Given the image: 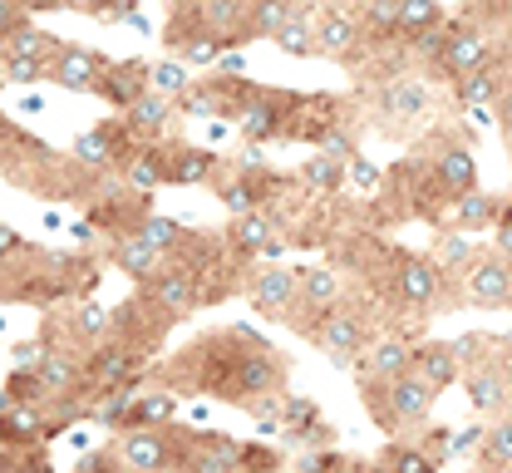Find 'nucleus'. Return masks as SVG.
I'll list each match as a JSON object with an SVG mask.
<instances>
[{
	"mask_svg": "<svg viewBox=\"0 0 512 473\" xmlns=\"http://www.w3.org/2000/svg\"><path fill=\"white\" fill-rule=\"evenodd\" d=\"M5 134H10V119L0 114V158H5Z\"/></svg>",
	"mask_w": 512,
	"mask_h": 473,
	"instance_id": "57",
	"label": "nucleus"
},
{
	"mask_svg": "<svg viewBox=\"0 0 512 473\" xmlns=\"http://www.w3.org/2000/svg\"><path fill=\"white\" fill-rule=\"evenodd\" d=\"M10 405H15V400H10V390H0V414H5Z\"/></svg>",
	"mask_w": 512,
	"mask_h": 473,
	"instance_id": "59",
	"label": "nucleus"
},
{
	"mask_svg": "<svg viewBox=\"0 0 512 473\" xmlns=\"http://www.w3.org/2000/svg\"><path fill=\"white\" fill-rule=\"evenodd\" d=\"M271 45L291 60H311L316 55V20H311V5H296L291 20H281V30L271 35Z\"/></svg>",
	"mask_w": 512,
	"mask_h": 473,
	"instance_id": "30",
	"label": "nucleus"
},
{
	"mask_svg": "<svg viewBox=\"0 0 512 473\" xmlns=\"http://www.w3.org/2000/svg\"><path fill=\"white\" fill-rule=\"evenodd\" d=\"M192 84H197V79H192V65H183V60H158V65H148V89H153V94H168L173 104L188 94Z\"/></svg>",
	"mask_w": 512,
	"mask_h": 473,
	"instance_id": "36",
	"label": "nucleus"
},
{
	"mask_svg": "<svg viewBox=\"0 0 512 473\" xmlns=\"http://www.w3.org/2000/svg\"><path fill=\"white\" fill-rule=\"evenodd\" d=\"M60 50V40L50 35V30H40V25H15L5 40H0V55H20V60H50Z\"/></svg>",
	"mask_w": 512,
	"mask_h": 473,
	"instance_id": "32",
	"label": "nucleus"
},
{
	"mask_svg": "<svg viewBox=\"0 0 512 473\" xmlns=\"http://www.w3.org/2000/svg\"><path fill=\"white\" fill-rule=\"evenodd\" d=\"M40 222H45V232H60V212H55V207H45V217H40Z\"/></svg>",
	"mask_w": 512,
	"mask_h": 473,
	"instance_id": "54",
	"label": "nucleus"
},
{
	"mask_svg": "<svg viewBox=\"0 0 512 473\" xmlns=\"http://www.w3.org/2000/svg\"><path fill=\"white\" fill-rule=\"evenodd\" d=\"M306 340L316 345V350L330 360V365H335V370H355V355L370 345L365 311H360L355 301H340V306H330L316 326H311V336H306Z\"/></svg>",
	"mask_w": 512,
	"mask_h": 473,
	"instance_id": "4",
	"label": "nucleus"
},
{
	"mask_svg": "<svg viewBox=\"0 0 512 473\" xmlns=\"http://www.w3.org/2000/svg\"><path fill=\"white\" fill-rule=\"evenodd\" d=\"M380 473H439V459L429 454V449H414V444H389L380 454V464H375Z\"/></svg>",
	"mask_w": 512,
	"mask_h": 473,
	"instance_id": "35",
	"label": "nucleus"
},
{
	"mask_svg": "<svg viewBox=\"0 0 512 473\" xmlns=\"http://www.w3.org/2000/svg\"><path fill=\"white\" fill-rule=\"evenodd\" d=\"M404 370H414V345L404 336H380L355 355V380H360V385H365V380L389 385V380L404 375Z\"/></svg>",
	"mask_w": 512,
	"mask_h": 473,
	"instance_id": "15",
	"label": "nucleus"
},
{
	"mask_svg": "<svg viewBox=\"0 0 512 473\" xmlns=\"http://www.w3.org/2000/svg\"><path fill=\"white\" fill-rule=\"evenodd\" d=\"M296 5L301 0H247V15H252V35H276L281 30V20H291L296 15Z\"/></svg>",
	"mask_w": 512,
	"mask_h": 473,
	"instance_id": "39",
	"label": "nucleus"
},
{
	"mask_svg": "<svg viewBox=\"0 0 512 473\" xmlns=\"http://www.w3.org/2000/svg\"><path fill=\"white\" fill-rule=\"evenodd\" d=\"M444 291V271L434 257H409V252H394V271H389V296L404 306V311H429Z\"/></svg>",
	"mask_w": 512,
	"mask_h": 473,
	"instance_id": "6",
	"label": "nucleus"
},
{
	"mask_svg": "<svg viewBox=\"0 0 512 473\" xmlns=\"http://www.w3.org/2000/svg\"><path fill=\"white\" fill-rule=\"evenodd\" d=\"M498 212H503L498 198L468 188V193H453V198H448V227H453V232H488V227L498 222Z\"/></svg>",
	"mask_w": 512,
	"mask_h": 473,
	"instance_id": "24",
	"label": "nucleus"
},
{
	"mask_svg": "<svg viewBox=\"0 0 512 473\" xmlns=\"http://www.w3.org/2000/svg\"><path fill=\"white\" fill-rule=\"evenodd\" d=\"M463 385H468V400H473L478 414L508 405V395H512L508 370H503V365H493V360H473V365L463 370Z\"/></svg>",
	"mask_w": 512,
	"mask_h": 473,
	"instance_id": "23",
	"label": "nucleus"
},
{
	"mask_svg": "<svg viewBox=\"0 0 512 473\" xmlns=\"http://www.w3.org/2000/svg\"><path fill=\"white\" fill-rule=\"evenodd\" d=\"M463 291L473 306H512V262L498 252H478L463 271Z\"/></svg>",
	"mask_w": 512,
	"mask_h": 473,
	"instance_id": "14",
	"label": "nucleus"
},
{
	"mask_svg": "<svg viewBox=\"0 0 512 473\" xmlns=\"http://www.w3.org/2000/svg\"><path fill=\"white\" fill-rule=\"evenodd\" d=\"M281 390H286V360H281V350L266 345L252 326H232V360H227V370H222V380H217L212 395L227 400V405L252 409L261 395H281Z\"/></svg>",
	"mask_w": 512,
	"mask_h": 473,
	"instance_id": "1",
	"label": "nucleus"
},
{
	"mask_svg": "<svg viewBox=\"0 0 512 473\" xmlns=\"http://www.w3.org/2000/svg\"><path fill=\"white\" fill-rule=\"evenodd\" d=\"M74 473H128V469L119 464V454L104 444V449H84L79 464H74Z\"/></svg>",
	"mask_w": 512,
	"mask_h": 473,
	"instance_id": "46",
	"label": "nucleus"
},
{
	"mask_svg": "<svg viewBox=\"0 0 512 473\" xmlns=\"http://www.w3.org/2000/svg\"><path fill=\"white\" fill-rule=\"evenodd\" d=\"M35 375H40V385H45L50 395H74V390H84V355L55 345V350L40 360Z\"/></svg>",
	"mask_w": 512,
	"mask_h": 473,
	"instance_id": "27",
	"label": "nucleus"
},
{
	"mask_svg": "<svg viewBox=\"0 0 512 473\" xmlns=\"http://www.w3.org/2000/svg\"><path fill=\"white\" fill-rule=\"evenodd\" d=\"M483 459L498 464V469H512V419L493 424V429L483 434Z\"/></svg>",
	"mask_w": 512,
	"mask_h": 473,
	"instance_id": "43",
	"label": "nucleus"
},
{
	"mask_svg": "<svg viewBox=\"0 0 512 473\" xmlns=\"http://www.w3.org/2000/svg\"><path fill=\"white\" fill-rule=\"evenodd\" d=\"M104 74H109V55H99L89 45H60L50 55V84H60L69 94H99Z\"/></svg>",
	"mask_w": 512,
	"mask_h": 473,
	"instance_id": "10",
	"label": "nucleus"
},
{
	"mask_svg": "<svg viewBox=\"0 0 512 473\" xmlns=\"http://www.w3.org/2000/svg\"><path fill=\"white\" fill-rule=\"evenodd\" d=\"M439 5L434 0H404L399 5V30L394 35H404V40H414V35H429V30H439Z\"/></svg>",
	"mask_w": 512,
	"mask_h": 473,
	"instance_id": "38",
	"label": "nucleus"
},
{
	"mask_svg": "<svg viewBox=\"0 0 512 473\" xmlns=\"http://www.w3.org/2000/svg\"><path fill=\"white\" fill-rule=\"evenodd\" d=\"M375 104H380V119L389 124H414V119H424L429 114V79H419L414 69H404V74H389L380 84V94H375Z\"/></svg>",
	"mask_w": 512,
	"mask_h": 473,
	"instance_id": "11",
	"label": "nucleus"
},
{
	"mask_svg": "<svg viewBox=\"0 0 512 473\" xmlns=\"http://www.w3.org/2000/svg\"><path fill=\"white\" fill-rule=\"evenodd\" d=\"M5 390H10L15 405H45V400H50V390L40 385V375H20V370H10Z\"/></svg>",
	"mask_w": 512,
	"mask_h": 473,
	"instance_id": "45",
	"label": "nucleus"
},
{
	"mask_svg": "<svg viewBox=\"0 0 512 473\" xmlns=\"http://www.w3.org/2000/svg\"><path fill=\"white\" fill-rule=\"evenodd\" d=\"M212 69H217V74H227V79H247V55H242V50H222Z\"/></svg>",
	"mask_w": 512,
	"mask_h": 473,
	"instance_id": "50",
	"label": "nucleus"
},
{
	"mask_svg": "<svg viewBox=\"0 0 512 473\" xmlns=\"http://www.w3.org/2000/svg\"><path fill=\"white\" fill-rule=\"evenodd\" d=\"M128 473H173V429L153 424H128L109 444Z\"/></svg>",
	"mask_w": 512,
	"mask_h": 473,
	"instance_id": "8",
	"label": "nucleus"
},
{
	"mask_svg": "<svg viewBox=\"0 0 512 473\" xmlns=\"http://www.w3.org/2000/svg\"><path fill=\"white\" fill-rule=\"evenodd\" d=\"M148 375V350L133 345L124 336H109L99 345L84 350V385L99 395V390H124V385H138Z\"/></svg>",
	"mask_w": 512,
	"mask_h": 473,
	"instance_id": "3",
	"label": "nucleus"
},
{
	"mask_svg": "<svg viewBox=\"0 0 512 473\" xmlns=\"http://www.w3.org/2000/svg\"><path fill=\"white\" fill-rule=\"evenodd\" d=\"M232 134V129H227V124H217V119H212V129H207V138H212V143H222V138Z\"/></svg>",
	"mask_w": 512,
	"mask_h": 473,
	"instance_id": "55",
	"label": "nucleus"
},
{
	"mask_svg": "<svg viewBox=\"0 0 512 473\" xmlns=\"http://www.w3.org/2000/svg\"><path fill=\"white\" fill-rule=\"evenodd\" d=\"M178 119V104L168 99V94H138L133 104L124 109V124H128V134L138 138V143H158V138L168 134V124Z\"/></svg>",
	"mask_w": 512,
	"mask_h": 473,
	"instance_id": "20",
	"label": "nucleus"
},
{
	"mask_svg": "<svg viewBox=\"0 0 512 473\" xmlns=\"http://www.w3.org/2000/svg\"><path fill=\"white\" fill-rule=\"evenodd\" d=\"M5 89H10V84H5V79H0V94H5Z\"/></svg>",
	"mask_w": 512,
	"mask_h": 473,
	"instance_id": "60",
	"label": "nucleus"
},
{
	"mask_svg": "<svg viewBox=\"0 0 512 473\" xmlns=\"http://www.w3.org/2000/svg\"><path fill=\"white\" fill-rule=\"evenodd\" d=\"M414 375L429 380L434 390H448L463 375V365L453 360V345L448 340H429V345H414Z\"/></svg>",
	"mask_w": 512,
	"mask_h": 473,
	"instance_id": "28",
	"label": "nucleus"
},
{
	"mask_svg": "<svg viewBox=\"0 0 512 473\" xmlns=\"http://www.w3.org/2000/svg\"><path fill=\"white\" fill-rule=\"evenodd\" d=\"M330 424H325V414H320L316 400H306V395H286V405H281V439H291L301 454H311V449H330Z\"/></svg>",
	"mask_w": 512,
	"mask_h": 473,
	"instance_id": "16",
	"label": "nucleus"
},
{
	"mask_svg": "<svg viewBox=\"0 0 512 473\" xmlns=\"http://www.w3.org/2000/svg\"><path fill=\"white\" fill-rule=\"evenodd\" d=\"M173 326L178 321H188V316H197L202 311V286H197V276H192L183 262H168V267L158 271V276H148L143 286H138Z\"/></svg>",
	"mask_w": 512,
	"mask_h": 473,
	"instance_id": "9",
	"label": "nucleus"
},
{
	"mask_svg": "<svg viewBox=\"0 0 512 473\" xmlns=\"http://www.w3.org/2000/svg\"><path fill=\"white\" fill-rule=\"evenodd\" d=\"M242 439L222 429H178L173 424V473H237Z\"/></svg>",
	"mask_w": 512,
	"mask_h": 473,
	"instance_id": "2",
	"label": "nucleus"
},
{
	"mask_svg": "<svg viewBox=\"0 0 512 473\" xmlns=\"http://www.w3.org/2000/svg\"><path fill=\"white\" fill-rule=\"evenodd\" d=\"M399 5L404 0H365V30L370 35H394L399 30Z\"/></svg>",
	"mask_w": 512,
	"mask_h": 473,
	"instance_id": "44",
	"label": "nucleus"
},
{
	"mask_svg": "<svg viewBox=\"0 0 512 473\" xmlns=\"http://www.w3.org/2000/svg\"><path fill=\"white\" fill-rule=\"evenodd\" d=\"M345 188H355V193H365V198H375L384 188V173L375 168V158H365V153H355V158H345Z\"/></svg>",
	"mask_w": 512,
	"mask_h": 473,
	"instance_id": "40",
	"label": "nucleus"
},
{
	"mask_svg": "<svg viewBox=\"0 0 512 473\" xmlns=\"http://www.w3.org/2000/svg\"><path fill=\"white\" fill-rule=\"evenodd\" d=\"M133 237H143L148 247H158V252H178L183 242H188V227L178 222V217H163V212H143L138 217V227H133Z\"/></svg>",
	"mask_w": 512,
	"mask_h": 473,
	"instance_id": "33",
	"label": "nucleus"
},
{
	"mask_svg": "<svg viewBox=\"0 0 512 473\" xmlns=\"http://www.w3.org/2000/svg\"><path fill=\"white\" fill-rule=\"evenodd\" d=\"M493 227H498V232H493V237H498V242H493V252L512 262V207H503V212H498V222H493Z\"/></svg>",
	"mask_w": 512,
	"mask_h": 473,
	"instance_id": "49",
	"label": "nucleus"
},
{
	"mask_svg": "<svg viewBox=\"0 0 512 473\" xmlns=\"http://www.w3.org/2000/svg\"><path fill=\"white\" fill-rule=\"evenodd\" d=\"M138 94H148V60H109V74L99 84V99L124 114Z\"/></svg>",
	"mask_w": 512,
	"mask_h": 473,
	"instance_id": "22",
	"label": "nucleus"
},
{
	"mask_svg": "<svg viewBox=\"0 0 512 473\" xmlns=\"http://www.w3.org/2000/svg\"><path fill=\"white\" fill-rule=\"evenodd\" d=\"M301 188H306L311 198H335V193H345V163L330 158V153L306 158V168H301Z\"/></svg>",
	"mask_w": 512,
	"mask_h": 473,
	"instance_id": "31",
	"label": "nucleus"
},
{
	"mask_svg": "<svg viewBox=\"0 0 512 473\" xmlns=\"http://www.w3.org/2000/svg\"><path fill=\"white\" fill-rule=\"evenodd\" d=\"M242 473H281L286 469V454L271 449V444H242V459H237Z\"/></svg>",
	"mask_w": 512,
	"mask_h": 473,
	"instance_id": "42",
	"label": "nucleus"
},
{
	"mask_svg": "<svg viewBox=\"0 0 512 473\" xmlns=\"http://www.w3.org/2000/svg\"><path fill=\"white\" fill-rule=\"evenodd\" d=\"M291 104H296V94H286V89H271V84H242V104H237V129L252 138L256 148L261 143H271V138L286 134V119H291Z\"/></svg>",
	"mask_w": 512,
	"mask_h": 473,
	"instance_id": "5",
	"label": "nucleus"
},
{
	"mask_svg": "<svg viewBox=\"0 0 512 473\" xmlns=\"http://www.w3.org/2000/svg\"><path fill=\"white\" fill-rule=\"evenodd\" d=\"M503 114H508V124H512V79L503 84Z\"/></svg>",
	"mask_w": 512,
	"mask_h": 473,
	"instance_id": "56",
	"label": "nucleus"
},
{
	"mask_svg": "<svg viewBox=\"0 0 512 473\" xmlns=\"http://www.w3.org/2000/svg\"><path fill=\"white\" fill-rule=\"evenodd\" d=\"M434 178H439V188H444L448 198H453V193H468V188H478V163H473L468 148L448 143L444 153L434 158Z\"/></svg>",
	"mask_w": 512,
	"mask_h": 473,
	"instance_id": "29",
	"label": "nucleus"
},
{
	"mask_svg": "<svg viewBox=\"0 0 512 473\" xmlns=\"http://www.w3.org/2000/svg\"><path fill=\"white\" fill-rule=\"evenodd\" d=\"M20 114H45V94H20Z\"/></svg>",
	"mask_w": 512,
	"mask_h": 473,
	"instance_id": "53",
	"label": "nucleus"
},
{
	"mask_svg": "<svg viewBox=\"0 0 512 473\" xmlns=\"http://www.w3.org/2000/svg\"><path fill=\"white\" fill-rule=\"evenodd\" d=\"M217 153L212 148H197V143H173L163 138V183H178V188H202L217 178Z\"/></svg>",
	"mask_w": 512,
	"mask_h": 473,
	"instance_id": "17",
	"label": "nucleus"
},
{
	"mask_svg": "<svg viewBox=\"0 0 512 473\" xmlns=\"http://www.w3.org/2000/svg\"><path fill=\"white\" fill-rule=\"evenodd\" d=\"M473 257H478L473 232H448V237H439V247H434V262H439L444 276H463V271L473 267Z\"/></svg>",
	"mask_w": 512,
	"mask_h": 473,
	"instance_id": "34",
	"label": "nucleus"
},
{
	"mask_svg": "<svg viewBox=\"0 0 512 473\" xmlns=\"http://www.w3.org/2000/svg\"><path fill=\"white\" fill-rule=\"evenodd\" d=\"M25 20H30V15H25V5H20V0H0V40H5L15 25H25Z\"/></svg>",
	"mask_w": 512,
	"mask_h": 473,
	"instance_id": "51",
	"label": "nucleus"
},
{
	"mask_svg": "<svg viewBox=\"0 0 512 473\" xmlns=\"http://www.w3.org/2000/svg\"><path fill=\"white\" fill-rule=\"evenodd\" d=\"M10 473H55V464H50V444H30V449L15 459Z\"/></svg>",
	"mask_w": 512,
	"mask_h": 473,
	"instance_id": "47",
	"label": "nucleus"
},
{
	"mask_svg": "<svg viewBox=\"0 0 512 473\" xmlns=\"http://www.w3.org/2000/svg\"><path fill=\"white\" fill-rule=\"evenodd\" d=\"M25 247H30V242H25V237H20L15 227H5V222H0V262H10V257H20Z\"/></svg>",
	"mask_w": 512,
	"mask_h": 473,
	"instance_id": "52",
	"label": "nucleus"
},
{
	"mask_svg": "<svg viewBox=\"0 0 512 473\" xmlns=\"http://www.w3.org/2000/svg\"><path fill=\"white\" fill-rule=\"evenodd\" d=\"M281 473H311V469H306V464L296 459V464H286V469H281Z\"/></svg>",
	"mask_w": 512,
	"mask_h": 473,
	"instance_id": "58",
	"label": "nucleus"
},
{
	"mask_svg": "<svg viewBox=\"0 0 512 473\" xmlns=\"http://www.w3.org/2000/svg\"><path fill=\"white\" fill-rule=\"evenodd\" d=\"M227 247L242 257V262H261V257H281L286 252V222L271 212V207H256L227 222Z\"/></svg>",
	"mask_w": 512,
	"mask_h": 473,
	"instance_id": "7",
	"label": "nucleus"
},
{
	"mask_svg": "<svg viewBox=\"0 0 512 473\" xmlns=\"http://www.w3.org/2000/svg\"><path fill=\"white\" fill-rule=\"evenodd\" d=\"M488 60H493V40L483 30H458L439 50V69H448V74H468V69L488 65Z\"/></svg>",
	"mask_w": 512,
	"mask_h": 473,
	"instance_id": "25",
	"label": "nucleus"
},
{
	"mask_svg": "<svg viewBox=\"0 0 512 473\" xmlns=\"http://www.w3.org/2000/svg\"><path fill=\"white\" fill-rule=\"evenodd\" d=\"M168 326H173V321H168V316H163V311H158V306H153L143 291H133L124 306H114V336H124V340H133V345H143L148 355L163 345Z\"/></svg>",
	"mask_w": 512,
	"mask_h": 473,
	"instance_id": "13",
	"label": "nucleus"
},
{
	"mask_svg": "<svg viewBox=\"0 0 512 473\" xmlns=\"http://www.w3.org/2000/svg\"><path fill=\"white\" fill-rule=\"evenodd\" d=\"M247 301H252V311L281 321V316L291 311V301H296V271L291 267H256L252 276H247Z\"/></svg>",
	"mask_w": 512,
	"mask_h": 473,
	"instance_id": "18",
	"label": "nucleus"
},
{
	"mask_svg": "<svg viewBox=\"0 0 512 473\" xmlns=\"http://www.w3.org/2000/svg\"><path fill=\"white\" fill-rule=\"evenodd\" d=\"M503 84H508V79H498V69L493 65H478V69H468V74H458V99L473 109V104L498 99V94H503Z\"/></svg>",
	"mask_w": 512,
	"mask_h": 473,
	"instance_id": "37",
	"label": "nucleus"
},
{
	"mask_svg": "<svg viewBox=\"0 0 512 473\" xmlns=\"http://www.w3.org/2000/svg\"><path fill=\"white\" fill-rule=\"evenodd\" d=\"M384 400H389V419H394V434H404V429H414V424H424V419L434 414V400H439V390H434L429 380H419L414 370H404V375H394V380L384 385Z\"/></svg>",
	"mask_w": 512,
	"mask_h": 473,
	"instance_id": "12",
	"label": "nucleus"
},
{
	"mask_svg": "<svg viewBox=\"0 0 512 473\" xmlns=\"http://www.w3.org/2000/svg\"><path fill=\"white\" fill-rule=\"evenodd\" d=\"M119 178H124L133 193H158V188H168V183H163V138H158V143H138L124 163H119Z\"/></svg>",
	"mask_w": 512,
	"mask_h": 473,
	"instance_id": "26",
	"label": "nucleus"
},
{
	"mask_svg": "<svg viewBox=\"0 0 512 473\" xmlns=\"http://www.w3.org/2000/svg\"><path fill=\"white\" fill-rule=\"evenodd\" d=\"M483 434H488V429H478V424H468V429H448V454L458 459V454L483 449Z\"/></svg>",
	"mask_w": 512,
	"mask_h": 473,
	"instance_id": "48",
	"label": "nucleus"
},
{
	"mask_svg": "<svg viewBox=\"0 0 512 473\" xmlns=\"http://www.w3.org/2000/svg\"><path fill=\"white\" fill-rule=\"evenodd\" d=\"M50 350H55V345L40 336V331H35L30 340H15V345H10V370H20V375H35V370H40V360H45Z\"/></svg>",
	"mask_w": 512,
	"mask_h": 473,
	"instance_id": "41",
	"label": "nucleus"
},
{
	"mask_svg": "<svg viewBox=\"0 0 512 473\" xmlns=\"http://www.w3.org/2000/svg\"><path fill=\"white\" fill-rule=\"evenodd\" d=\"M109 262L143 286L148 276H158L173 257H168V252H158V247H148L143 237H133V232H128V237H114V242H109Z\"/></svg>",
	"mask_w": 512,
	"mask_h": 473,
	"instance_id": "21",
	"label": "nucleus"
},
{
	"mask_svg": "<svg viewBox=\"0 0 512 473\" xmlns=\"http://www.w3.org/2000/svg\"><path fill=\"white\" fill-rule=\"evenodd\" d=\"M197 5H212V0H197Z\"/></svg>",
	"mask_w": 512,
	"mask_h": 473,
	"instance_id": "61",
	"label": "nucleus"
},
{
	"mask_svg": "<svg viewBox=\"0 0 512 473\" xmlns=\"http://www.w3.org/2000/svg\"><path fill=\"white\" fill-rule=\"evenodd\" d=\"M360 45H365V30H360L355 15L325 10L316 20V55H325V60H355Z\"/></svg>",
	"mask_w": 512,
	"mask_h": 473,
	"instance_id": "19",
	"label": "nucleus"
}]
</instances>
